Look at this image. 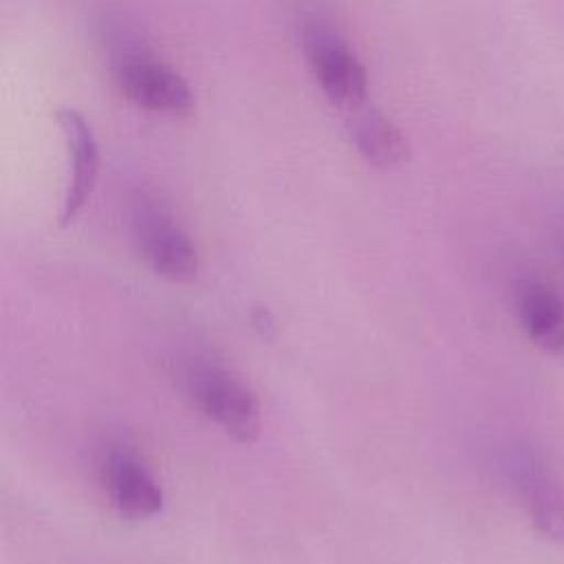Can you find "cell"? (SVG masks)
<instances>
[{"instance_id": "7a4b0ae2", "label": "cell", "mask_w": 564, "mask_h": 564, "mask_svg": "<svg viewBox=\"0 0 564 564\" xmlns=\"http://www.w3.org/2000/svg\"><path fill=\"white\" fill-rule=\"evenodd\" d=\"M130 223L139 253L156 275L176 284L196 278V247L178 220L159 200L139 194L132 203Z\"/></svg>"}, {"instance_id": "ba28073f", "label": "cell", "mask_w": 564, "mask_h": 564, "mask_svg": "<svg viewBox=\"0 0 564 564\" xmlns=\"http://www.w3.org/2000/svg\"><path fill=\"white\" fill-rule=\"evenodd\" d=\"M55 119L64 132V141L70 156V178L62 203L59 225H70L82 207L86 205L99 170V150L97 139L88 121L73 108H62L55 112Z\"/></svg>"}, {"instance_id": "8992f818", "label": "cell", "mask_w": 564, "mask_h": 564, "mask_svg": "<svg viewBox=\"0 0 564 564\" xmlns=\"http://www.w3.org/2000/svg\"><path fill=\"white\" fill-rule=\"evenodd\" d=\"M104 491L121 518L145 520L161 511L163 491L141 454L126 443H112L99 460Z\"/></svg>"}, {"instance_id": "30bf717a", "label": "cell", "mask_w": 564, "mask_h": 564, "mask_svg": "<svg viewBox=\"0 0 564 564\" xmlns=\"http://www.w3.org/2000/svg\"><path fill=\"white\" fill-rule=\"evenodd\" d=\"M253 326L262 333V337H271L275 330V322L267 308H258L253 313Z\"/></svg>"}, {"instance_id": "9c48e42d", "label": "cell", "mask_w": 564, "mask_h": 564, "mask_svg": "<svg viewBox=\"0 0 564 564\" xmlns=\"http://www.w3.org/2000/svg\"><path fill=\"white\" fill-rule=\"evenodd\" d=\"M350 137L361 156L381 170L401 165L410 154L403 132L372 108L355 110V117L350 119Z\"/></svg>"}, {"instance_id": "6da1fadb", "label": "cell", "mask_w": 564, "mask_h": 564, "mask_svg": "<svg viewBox=\"0 0 564 564\" xmlns=\"http://www.w3.org/2000/svg\"><path fill=\"white\" fill-rule=\"evenodd\" d=\"M183 381L194 405L225 434L240 443H251L260 436L258 399L238 375L214 361L194 359L185 368Z\"/></svg>"}, {"instance_id": "5b68a950", "label": "cell", "mask_w": 564, "mask_h": 564, "mask_svg": "<svg viewBox=\"0 0 564 564\" xmlns=\"http://www.w3.org/2000/svg\"><path fill=\"white\" fill-rule=\"evenodd\" d=\"M121 93L139 108L185 117L194 110V95L181 73L148 55L126 48L115 64Z\"/></svg>"}, {"instance_id": "3957f363", "label": "cell", "mask_w": 564, "mask_h": 564, "mask_svg": "<svg viewBox=\"0 0 564 564\" xmlns=\"http://www.w3.org/2000/svg\"><path fill=\"white\" fill-rule=\"evenodd\" d=\"M500 469L535 531L551 542H564V489L544 458L531 447L513 445L502 452Z\"/></svg>"}, {"instance_id": "52a82bcc", "label": "cell", "mask_w": 564, "mask_h": 564, "mask_svg": "<svg viewBox=\"0 0 564 564\" xmlns=\"http://www.w3.org/2000/svg\"><path fill=\"white\" fill-rule=\"evenodd\" d=\"M513 308L518 324L540 350L564 357V295L553 284L538 278L520 280Z\"/></svg>"}, {"instance_id": "277c9868", "label": "cell", "mask_w": 564, "mask_h": 564, "mask_svg": "<svg viewBox=\"0 0 564 564\" xmlns=\"http://www.w3.org/2000/svg\"><path fill=\"white\" fill-rule=\"evenodd\" d=\"M304 48L322 93L339 108L357 110L366 99V70L357 55L326 26H304Z\"/></svg>"}]
</instances>
